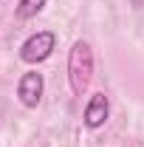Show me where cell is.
Segmentation results:
<instances>
[{"mask_svg": "<svg viewBox=\"0 0 144 147\" xmlns=\"http://www.w3.org/2000/svg\"><path fill=\"white\" fill-rule=\"evenodd\" d=\"M90 79H93V48L85 40H76L68 51V85L76 96H82Z\"/></svg>", "mask_w": 144, "mask_h": 147, "instance_id": "cell-1", "label": "cell"}, {"mask_svg": "<svg viewBox=\"0 0 144 147\" xmlns=\"http://www.w3.org/2000/svg\"><path fill=\"white\" fill-rule=\"evenodd\" d=\"M57 45V34L54 31H37L31 34L23 45H20V59L26 62V65H37V62H45L51 51H54Z\"/></svg>", "mask_w": 144, "mask_h": 147, "instance_id": "cell-2", "label": "cell"}, {"mask_svg": "<svg viewBox=\"0 0 144 147\" xmlns=\"http://www.w3.org/2000/svg\"><path fill=\"white\" fill-rule=\"evenodd\" d=\"M42 88H45L42 74H37V71L23 74L20 82H17V99L23 102V108H37L40 99H42Z\"/></svg>", "mask_w": 144, "mask_h": 147, "instance_id": "cell-3", "label": "cell"}, {"mask_svg": "<svg viewBox=\"0 0 144 147\" xmlns=\"http://www.w3.org/2000/svg\"><path fill=\"white\" fill-rule=\"evenodd\" d=\"M110 116V102L105 93H93L88 99V105H85V116H82V122H85V127L88 130H99L105 122H108Z\"/></svg>", "mask_w": 144, "mask_h": 147, "instance_id": "cell-4", "label": "cell"}, {"mask_svg": "<svg viewBox=\"0 0 144 147\" xmlns=\"http://www.w3.org/2000/svg\"><path fill=\"white\" fill-rule=\"evenodd\" d=\"M48 0H20L17 3V20H31L45 9Z\"/></svg>", "mask_w": 144, "mask_h": 147, "instance_id": "cell-5", "label": "cell"}]
</instances>
